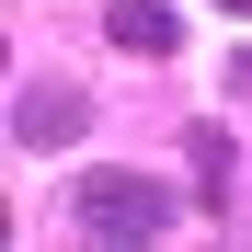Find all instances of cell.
Listing matches in <instances>:
<instances>
[{
  "mask_svg": "<svg viewBox=\"0 0 252 252\" xmlns=\"http://www.w3.org/2000/svg\"><path fill=\"white\" fill-rule=\"evenodd\" d=\"M80 229H103V241H160V229H172V195H160L149 172H92V184H80Z\"/></svg>",
  "mask_w": 252,
  "mask_h": 252,
  "instance_id": "1",
  "label": "cell"
},
{
  "mask_svg": "<svg viewBox=\"0 0 252 252\" xmlns=\"http://www.w3.org/2000/svg\"><path fill=\"white\" fill-rule=\"evenodd\" d=\"M12 138L23 149H69L80 138V92H69V80H34V92L12 103Z\"/></svg>",
  "mask_w": 252,
  "mask_h": 252,
  "instance_id": "2",
  "label": "cell"
},
{
  "mask_svg": "<svg viewBox=\"0 0 252 252\" xmlns=\"http://www.w3.org/2000/svg\"><path fill=\"white\" fill-rule=\"evenodd\" d=\"M115 46H138V58L184 46V12H172V0H115Z\"/></svg>",
  "mask_w": 252,
  "mask_h": 252,
  "instance_id": "3",
  "label": "cell"
},
{
  "mask_svg": "<svg viewBox=\"0 0 252 252\" xmlns=\"http://www.w3.org/2000/svg\"><path fill=\"white\" fill-rule=\"evenodd\" d=\"M229 92H241V103H252V46H241V58H229Z\"/></svg>",
  "mask_w": 252,
  "mask_h": 252,
  "instance_id": "4",
  "label": "cell"
},
{
  "mask_svg": "<svg viewBox=\"0 0 252 252\" xmlns=\"http://www.w3.org/2000/svg\"><path fill=\"white\" fill-rule=\"evenodd\" d=\"M218 12H241V23H252V0H218Z\"/></svg>",
  "mask_w": 252,
  "mask_h": 252,
  "instance_id": "5",
  "label": "cell"
}]
</instances>
